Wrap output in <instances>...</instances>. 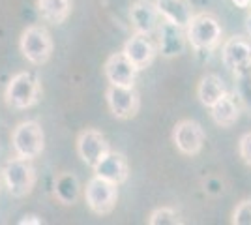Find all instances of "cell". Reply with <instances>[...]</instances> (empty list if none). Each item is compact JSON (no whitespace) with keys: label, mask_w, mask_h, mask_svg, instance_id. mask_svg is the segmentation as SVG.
Segmentation results:
<instances>
[{"label":"cell","mask_w":251,"mask_h":225,"mask_svg":"<svg viewBox=\"0 0 251 225\" xmlns=\"http://www.w3.org/2000/svg\"><path fill=\"white\" fill-rule=\"evenodd\" d=\"M176 149L186 156H197L204 145V131L195 120H180L173 129Z\"/></svg>","instance_id":"ba28073f"},{"label":"cell","mask_w":251,"mask_h":225,"mask_svg":"<svg viewBox=\"0 0 251 225\" xmlns=\"http://www.w3.org/2000/svg\"><path fill=\"white\" fill-rule=\"evenodd\" d=\"M223 64L232 72H240L251 66V43L240 36H234L225 42L221 49Z\"/></svg>","instance_id":"4fadbf2b"},{"label":"cell","mask_w":251,"mask_h":225,"mask_svg":"<svg viewBox=\"0 0 251 225\" xmlns=\"http://www.w3.org/2000/svg\"><path fill=\"white\" fill-rule=\"evenodd\" d=\"M21 53L30 64L42 66L45 64L52 53L51 34L45 26L32 25L21 34Z\"/></svg>","instance_id":"7a4b0ae2"},{"label":"cell","mask_w":251,"mask_h":225,"mask_svg":"<svg viewBox=\"0 0 251 225\" xmlns=\"http://www.w3.org/2000/svg\"><path fill=\"white\" fill-rule=\"evenodd\" d=\"M38 10L47 23L62 25L72 13V0H38Z\"/></svg>","instance_id":"ac0fdd59"},{"label":"cell","mask_w":251,"mask_h":225,"mask_svg":"<svg viewBox=\"0 0 251 225\" xmlns=\"http://www.w3.org/2000/svg\"><path fill=\"white\" fill-rule=\"evenodd\" d=\"M225 94H227V92H225V86H223V81H221L220 75L206 74L201 79L199 88H197V96H199L202 105L212 107V105H214L216 101H220Z\"/></svg>","instance_id":"e0dca14e"},{"label":"cell","mask_w":251,"mask_h":225,"mask_svg":"<svg viewBox=\"0 0 251 225\" xmlns=\"http://www.w3.org/2000/svg\"><path fill=\"white\" fill-rule=\"evenodd\" d=\"M188 42L201 51H212L218 47L221 40V26L218 19L210 13H199L193 15L189 25L186 26Z\"/></svg>","instance_id":"6da1fadb"},{"label":"cell","mask_w":251,"mask_h":225,"mask_svg":"<svg viewBox=\"0 0 251 225\" xmlns=\"http://www.w3.org/2000/svg\"><path fill=\"white\" fill-rule=\"evenodd\" d=\"M122 53L127 56V60L135 66L137 70H145L154 62L157 49L148 34H133L124 45Z\"/></svg>","instance_id":"9c48e42d"},{"label":"cell","mask_w":251,"mask_h":225,"mask_svg":"<svg viewBox=\"0 0 251 225\" xmlns=\"http://www.w3.org/2000/svg\"><path fill=\"white\" fill-rule=\"evenodd\" d=\"M109 150L111 147H109L107 139L96 129H84L77 137V154L90 167H94Z\"/></svg>","instance_id":"30bf717a"},{"label":"cell","mask_w":251,"mask_h":225,"mask_svg":"<svg viewBox=\"0 0 251 225\" xmlns=\"http://www.w3.org/2000/svg\"><path fill=\"white\" fill-rule=\"evenodd\" d=\"M148 224L150 225H180V214H178L175 208H169V206H161L156 208L150 218H148Z\"/></svg>","instance_id":"44dd1931"},{"label":"cell","mask_w":251,"mask_h":225,"mask_svg":"<svg viewBox=\"0 0 251 225\" xmlns=\"http://www.w3.org/2000/svg\"><path fill=\"white\" fill-rule=\"evenodd\" d=\"M248 30H250V34H251V15L248 17Z\"/></svg>","instance_id":"484cf974"},{"label":"cell","mask_w":251,"mask_h":225,"mask_svg":"<svg viewBox=\"0 0 251 225\" xmlns=\"http://www.w3.org/2000/svg\"><path fill=\"white\" fill-rule=\"evenodd\" d=\"M54 193L64 204H74L79 193V184L72 175H62L54 184Z\"/></svg>","instance_id":"ffe728a7"},{"label":"cell","mask_w":251,"mask_h":225,"mask_svg":"<svg viewBox=\"0 0 251 225\" xmlns=\"http://www.w3.org/2000/svg\"><path fill=\"white\" fill-rule=\"evenodd\" d=\"M92 169H94L96 176H101V178L116 184V186L124 184L127 180V175H129V167H127L126 158L118 152H113V150H109Z\"/></svg>","instance_id":"7c38bea8"},{"label":"cell","mask_w":251,"mask_h":225,"mask_svg":"<svg viewBox=\"0 0 251 225\" xmlns=\"http://www.w3.org/2000/svg\"><path fill=\"white\" fill-rule=\"evenodd\" d=\"M40 81L30 72H19L8 83L6 101L15 109H28L40 100Z\"/></svg>","instance_id":"3957f363"},{"label":"cell","mask_w":251,"mask_h":225,"mask_svg":"<svg viewBox=\"0 0 251 225\" xmlns=\"http://www.w3.org/2000/svg\"><path fill=\"white\" fill-rule=\"evenodd\" d=\"M212 118H214V122L221 126V128H230L236 120H238V115H240V111L236 107V103H234V100L230 96H225L221 98L220 101H216L214 105H212Z\"/></svg>","instance_id":"d6986e66"},{"label":"cell","mask_w":251,"mask_h":225,"mask_svg":"<svg viewBox=\"0 0 251 225\" xmlns=\"http://www.w3.org/2000/svg\"><path fill=\"white\" fill-rule=\"evenodd\" d=\"M238 152H240V158L248 165H251V131L250 133H246V135H242L240 139V145H238Z\"/></svg>","instance_id":"603a6c76"},{"label":"cell","mask_w":251,"mask_h":225,"mask_svg":"<svg viewBox=\"0 0 251 225\" xmlns=\"http://www.w3.org/2000/svg\"><path fill=\"white\" fill-rule=\"evenodd\" d=\"M19 224H21V225H25V224H42V220H40L38 216H25Z\"/></svg>","instance_id":"cb8c5ba5"},{"label":"cell","mask_w":251,"mask_h":225,"mask_svg":"<svg viewBox=\"0 0 251 225\" xmlns=\"http://www.w3.org/2000/svg\"><path fill=\"white\" fill-rule=\"evenodd\" d=\"M107 105L111 109L113 117L126 120L137 115L139 111V94L133 86H118V85H109L107 92Z\"/></svg>","instance_id":"52a82bcc"},{"label":"cell","mask_w":251,"mask_h":225,"mask_svg":"<svg viewBox=\"0 0 251 225\" xmlns=\"http://www.w3.org/2000/svg\"><path fill=\"white\" fill-rule=\"evenodd\" d=\"M232 2H234L238 8H248L251 4V0H232Z\"/></svg>","instance_id":"d4e9b609"},{"label":"cell","mask_w":251,"mask_h":225,"mask_svg":"<svg viewBox=\"0 0 251 225\" xmlns=\"http://www.w3.org/2000/svg\"><path fill=\"white\" fill-rule=\"evenodd\" d=\"M232 224L236 225H251V201H242L234 214H232Z\"/></svg>","instance_id":"7402d4cb"},{"label":"cell","mask_w":251,"mask_h":225,"mask_svg":"<svg viewBox=\"0 0 251 225\" xmlns=\"http://www.w3.org/2000/svg\"><path fill=\"white\" fill-rule=\"evenodd\" d=\"M11 145H13V150L19 158H26V160L38 158L45 147L42 126L34 120L21 122L11 133Z\"/></svg>","instance_id":"277c9868"},{"label":"cell","mask_w":251,"mask_h":225,"mask_svg":"<svg viewBox=\"0 0 251 225\" xmlns=\"http://www.w3.org/2000/svg\"><path fill=\"white\" fill-rule=\"evenodd\" d=\"M137 72L139 70L127 60L124 53H113L105 60V77L111 85L133 86Z\"/></svg>","instance_id":"8fae6325"},{"label":"cell","mask_w":251,"mask_h":225,"mask_svg":"<svg viewBox=\"0 0 251 225\" xmlns=\"http://www.w3.org/2000/svg\"><path fill=\"white\" fill-rule=\"evenodd\" d=\"M157 32H159V53L163 56H176V54L184 53V47H186V40L188 36L184 34V28L178 26L175 23H161L157 26Z\"/></svg>","instance_id":"5bb4252c"},{"label":"cell","mask_w":251,"mask_h":225,"mask_svg":"<svg viewBox=\"0 0 251 225\" xmlns=\"http://www.w3.org/2000/svg\"><path fill=\"white\" fill-rule=\"evenodd\" d=\"M4 182L13 197H25L32 192L36 184V171L30 160L26 158H11L4 167Z\"/></svg>","instance_id":"5b68a950"},{"label":"cell","mask_w":251,"mask_h":225,"mask_svg":"<svg viewBox=\"0 0 251 225\" xmlns=\"http://www.w3.org/2000/svg\"><path fill=\"white\" fill-rule=\"evenodd\" d=\"M157 17H159V11H157L156 4H150L148 0H137L129 10L131 26L139 34H148L150 36L152 32H156L157 26H159Z\"/></svg>","instance_id":"9a60e30c"},{"label":"cell","mask_w":251,"mask_h":225,"mask_svg":"<svg viewBox=\"0 0 251 225\" xmlns=\"http://www.w3.org/2000/svg\"><path fill=\"white\" fill-rule=\"evenodd\" d=\"M84 197H86L88 208L94 214H111L113 208L116 206V201H118V186L109 182V180H105L101 176H94L86 184Z\"/></svg>","instance_id":"8992f818"},{"label":"cell","mask_w":251,"mask_h":225,"mask_svg":"<svg viewBox=\"0 0 251 225\" xmlns=\"http://www.w3.org/2000/svg\"><path fill=\"white\" fill-rule=\"evenodd\" d=\"M156 8L165 21L175 23L182 28H186L193 17L189 0H156Z\"/></svg>","instance_id":"2e32d148"}]
</instances>
